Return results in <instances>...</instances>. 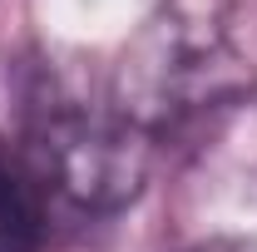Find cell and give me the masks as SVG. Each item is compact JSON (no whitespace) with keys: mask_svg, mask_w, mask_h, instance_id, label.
<instances>
[{"mask_svg":"<svg viewBox=\"0 0 257 252\" xmlns=\"http://www.w3.org/2000/svg\"><path fill=\"white\" fill-rule=\"evenodd\" d=\"M0 149L69 227L114 218L144 193L154 139L109 104H84L40 60L0 64Z\"/></svg>","mask_w":257,"mask_h":252,"instance_id":"1","label":"cell"},{"mask_svg":"<svg viewBox=\"0 0 257 252\" xmlns=\"http://www.w3.org/2000/svg\"><path fill=\"white\" fill-rule=\"evenodd\" d=\"M252 89V60L213 20L159 10L124 40L109 79V109L159 144L242 109Z\"/></svg>","mask_w":257,"mask_h":252,"instance_id":"2","label":"cell"},{"mask_svg":"<svg viewBox=\"0 0 257 252\" xmlns=\"http://www.w3.org/2000/svg\"><path fill=\"white\" fill-rule=\"evenodd\" d=\"M188 252H257V237H203Z\"/></svg>","mask_w":257,"mask_h":252,"instance_id":"3","label":"cell"}]
</instances>
